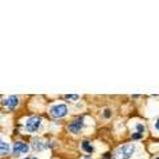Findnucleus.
Listing matches in <instances>:
<instances>
[{"label":"nucleus","mask_w":159,"mask_h":159,"mask_svg":"<svg viewBox=\"0 0 159 159\" xmlns=\"http://www.w3.org/2000/svg\"><path fill=\"white\" fill-rule=\"evenodd\" d=\"M9 145L6 142V141H3V139H0V157H3V155H7V154L9 152Z\"/></svg>","instance_id":"nucleus-8"},{"label":"nucleus","mask_w":159,"mask_h":159,"mask_svg":"<svg viewBox=\"0 0 159 159\" xmlns=\"http://www.w3.org/2000/svg\"><path fill=\"white\" fill-rule=\"evenodd\" d=\"M49 113L53 118H64L68 114V106L65 103H56L49 109Z\"/></svg>","instance_id":"nucleus-3"},{"label":"nucleus","mask_w":159,"mask_h":159,"mask_svg":"<svg viewBox=\"0 0 159 159\" xmlns=\"http://www.w3.org/2000/svg\"><path fill=\"white\" fill-rule=\"evenodd\" d=\"M41 122H43V119L40 117H37V116H33L31 118H28L25 121V130L28 133H36V131H39L40 126H41Z\"/></svg>","instance_id":"nucleus-2"},{"label":"nucleus","mask_w":159,"mask_h":159,"mask_svg":"<svg viewBox=\"0 0 159 159\" xmlns=\"http://www.w3.org/2000/svg\"><path fill=\"white\" fill-rule=\"evenodd\" d=\"M135 131L141 133V134H145V131H146L145 125H143V123H137V125H135Z\"/></svg>","instance_id":"nucleus-10"},{"label":"nucleus","mask_w":159,"mask_h":159,"mask_svg":"<svg viewBox=\"0 0 159 159\" xmlns=\"http://www.w3.org/2000/svg\"><path fill=\"white\" fill-rule=\"evenodd\" d=\"M29 151V146L24 142H16L12 147V154L13 157H20L23 154H27Z\"/></svg>","instance_id":"nucleus-5"},{"label":"nucleus","mask_w":159,"mask_h":159,"mask_svg":"<svg viewBox=\"0 0 159 159\" xmlns=\"http://www.w3.org/2000/svg\"><path fill=\"white\" fill-rule=\"evenodd\" d=\"M154 130H155V131L159 134V118H157L155 123H154Z\"/></svg>","instance_id":"nucleus-14"},{"label":"nucleus","mask_w":159,"mask_h":159,"mask_svg":"<svg viewBox=\"0 0 159 159\" xmlns=\"http://www.w3.org/2000/svg\"><path fill=\"white\" fill-rule=\"evenodd\" d=\"M32 147L34 148V150H39L40 151V150H44V148H47L48 145L43 142V139L37 138V139H33V141H32Z\"/></svg>","instance_id":"nucleus-7"},{"label":"nucleus","mask_w":159,"mask_h":159,"mask_svg":"<svg viewBox=\"0 0 159 159\" xmlns=\"http://www.w3.org/2000/svg\"><path fill=\"white\" fill-rule=\"evenodd\" d=\"M25 159H37V158L36 157H27Z\"/></svg>","instance_id":"nucleus-15"},{"label":"nucleus","mask_w":159,"mask_h":159,"mask_svg":"<svg viewBox=\"0 0 159 159\" xmlns=\"http://www.w3.org/2000/svg\"><path fill=\"white\" fill-rule=\"evenodd\" d=\"M84 125H85V122H84V117H78V118L73 119V121L69 123L68 130L70 133H73V134H78L84 129Z\"/></svg>","instance_id":"nucleus-4"},{"label":"nucleus","mask_w":159,"mask_h":159,"mask_svg":"<svg viewBox=\"0 0 159 159\" xmlns=\"http://www.w3.org/2000/svg\"><path fill=\"white\" fill-rule=\"evenodd\" d=\"M103 117L105 118H110L111 117V110L110 109H105V111H103Z\"/></svg>","instance_id":"nucleus-13"},{"label":"nucleus","mask_w":159,"mask_h":159,"mask_svg":"<svg viewBox=\"0 0 159 159\" xmlns=\"http://www.w3.org/2000/svg\"><path fill=\"white\" fill-rule=\"evenodd\" d=\"M143 137H145V134H141V133H137V131H134L131 134V138L134 139V141H139V139H142Z\"/></svg>","instance_id":"nucleus-11"},{"label":"nucleus","mask_w":159,"mask_h":159,"mask_svg":"<svg viewBox=\"0 0 159 159\" xmlns=\"http://www.w3.org/2000/svg\"><path fill=\"white\" fill-rule=\"evenodd\" d=\"M137 150V146L134 143H126L119 146L114 152V159H131L134 152Z\"/></svg>","instance_id":"nucleus-1"},{"label":"nucleus","mask_w":159,"mask_h":159,"mask_svg":"<svg viewBox=\"0 0 159 159\" xmlns=\"http://www.w3.org/2000/svg\"><path fill=\"white\" fill-rule=\"evenodd\" d=\"M78 98H80V96H78V94H66V96H65V99H70L72 102L77 101Z\"/></svg>","instance_id":"nucleus-12"},{"label":"nucleus","mask_w":159,"mask_h":159,"mask_svg":"<svg viewBox=\"0 0 159 159\" xmlns=\"http://www.w3.org/2000/svg\"><path fill=\"white\" fill-rule=\"evenodd\" d=\"M81 148L85 152H88V154H93V151H94V147H93V145L89 141H82V143H81Z\"/></svg>","instance_id":"nucleus-9"},{"label":"nucleus","mask_w":159,"mask_h":159,"mask_svg":"<svg viewBox=\"0 0 159 159\" xmlns=\"http://www.w3.org/2000/svg\"><path fill=\"white\" fill-rule=\"evenodd\" d=\"M2 105L4 107H8L9 110H13V109H16V106L19 105V97H16V96L8 97L7 99H4V101L2 102Z\"/></svg>","instance_id":"nucleus-6"},{"label":"nucleus","mask_w":159,"mask_h":159,"mask_svg":"<svg viewBox=\"0 0 159 159\" xmlns=\"http://www.w3.org/2000/svg\"><path fill=\"white\" fill-rule=\"evenodd\" d=\"M82 159H92L90 157H85V158H82Z\"/></svg>","instance_id":"nucleus-16"},{"label":"nucleus","mask_w":159,"mask_h":159,"mask_svg":"<svg viewBox=\"0 0 159 159\" xmlns=\"http://www.w3.org/2000/svg\"><path fill=\"white\" fill-rule=\"evenodd\" d=\"M155 159H159V157H158V158H155Z\"/></svg>","instance_id":"nucleus-17"}]
</instances>
